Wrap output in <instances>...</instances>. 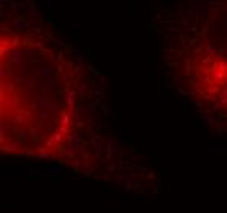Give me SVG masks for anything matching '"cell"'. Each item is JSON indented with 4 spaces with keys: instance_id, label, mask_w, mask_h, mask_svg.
Masks as SVG:
<instances>
[{
    "instance_id": "7a4b0ae2",
    "label": "cell",
    "mask_w": 227,
    "mask_h": 213,
    "mask_svg": "<svg viewBox=\"0 0 227 213\" xmlns=\"http://www.w3.org/2000/svg\"><path fill=\"white\" fill-rule=\"evenodd\" d=\"M167 43V62L183 95L213 121L227 125V27H189Z\"/></svg>"
},
{
    "instance_id": "6da1fadb",
    "label": "cell",
    "mask_w": 227,
    "mask_h": 213,
    "mask_svg": "<svg viewBox=\"0 0 227 213\" xmlns=\"http://www.w3.org/2000/svg\"><path fill=\"white\" fill-rule=\"evenodd\" d=\"M101 80L46 31L2 30V152L155 197L160 179L111 134Z\"/></svg>"
}]
</instances>
